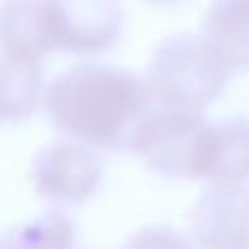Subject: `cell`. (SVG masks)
I'll use <instances>...</instances> for the list:
<instances>
[{"label": "cell", "instance_id": "obj_1", "mask_svg": "<svg viewBox=\"0 0 249 249\" xmlns=\"http://www.w3.org/2000/svg\"><path fill=\"white\" fill-rule=\"evenodd\" d=\"M149 83L107 64H77L59 72L44 92V109L57 129L83 144L129 146L149 112Z\"/></svg>", "mask_w": 249, "mask_h": 249}, {"label": "cell", "instance_id": "obj_2", "mask_svg": "<svg viewBox=\"0 0 249 249\" xmlns=\"http://www.w3.org/2000/svg\"><path fill=\"white\" fill-rule=\"evenodd\" d=\"M230 68L201 35L173 33L153 51L146 66V83L166 107L201 112L223 92Z\"/></svg>", "mask_w": 249, "mask_h": 249}, {"label": "cell", "instance_id": "obj_3", "mask_svg": "<svg viewBox=\"0 0 249 249\" xmlns=\"http://www.w3.org/2000/svg\"><path fill=\"white\" fill-rule=\"evenodd\" d=\"M208 121L201 112L160 105L149 109L131 136L142 162L168 177H197L201 171Z\"/></svg>", "mask_w": 249, "mask_h": 249}, {"label": "cell", "instance_id": "obj_4", "mask_svg": "<svg viewBox=\"0 0 249 249\" xmlns=\"http://www.w3.org/2000/svg\"><path fill=\"white\" fill-rule=\"evenodd\" d=\"M103 166L92 149L77 140H53L37 151L31 179L42 197L59 203H79L94 195Z\"/></svg>", "mask_w": 249, "mask_h": 249}, {"label": "cell", "instance_id": "obj_5", "mask_svg": "<svg viewBox=\"0 0 249 249\" xmlns=\"http://www.w3.org/2000/svg\"><path fill=\"white\" fill-rule=\"evenodd\" d=\"M199 249H249V186H208L190 210Z\"/></svg>", "mask_w": 249, "mask_h": 249}, {"label": "cell", "instance_id": "obj_6", "mask_svg": "<svg viewBox=\"0 0 249 249\" xmlns=\"http://www.w3.org/2000/svg\"><path fill=\"white\" fill-rule=\"evenodd\" d=\"M59 48L55 2H2L0 4V51L26 64H37Z\"/></svg>", "mask_w": 249, "mask_h": 249}, {"label": "cell", "instance_id": "obj_7", "mask_svg": "<svg viewBox=\"0 0 249 249\" xmlns=\"http://www.w3.org/2000/svg\"><path fill=\"white\" fill-rule=\"evenodd\" d=\"M249 177V116L232 114L208 123L199 179L234 186Z\"/></svg>", "mask_w": 249, "mask_h": 249}, {"label": "cell", "instance_id": "obj_8", "mask_svg": "<svg viewBox=\"0 0 249 249\" xmlns=\"http://www.w3.org/2000/svg\"><path fill=\"white\" fill-rule=\"evenodd\" d=\"M59 48L72 53H99L118 39L123 7L116 2H55Z\"/></svg>", "mask_w": 249, "mask_h": 249}, {"label": "cell", "instance_id": "obj_9", "mask_svg": "<svg viewBox=\"0 0 249 249\" xmlns=\"http://www.w3.org/2000/svg\"><path fill=\"white\" fill-rule=\"evenodd\" d=\"M201 37L230 70L249 68V2L210 4L201 20Z\"/></svg>", "mask_w": 249, "mask_h": 249}, {"label": "cell", "instance_id": "obj_10", "mask_svg": "<svg viewBox=\"0 0 249 249\" xmlns=\"http://www.w3.org/2000/svg\"><path fill=\"white\" fill-rule=\"evenodd\" d=\"M42 96V70L37 64L0 55V121L31 116Z\"/></svg>", "mask_w": 249, "mask_h": 249}, {"label": "cell", "instance_id": "obj_11", "mask_svg": "<svg viewBox=\"0 0 249 249\" xmlns=\"http://www.w3.org/2000/svg\"><path fill=\"white\" fill-rule=\"evenodd\" d=\"M74 223L66 212L44 210L35 219L13 225L0 236V249H72Z\"/></svg>", "mask_w": 249, "mask_h": 249}, {"label": "cell", "instance_id": "obj_12", "mask_svg": "<svg viewBox=\"0 0 249 249\" xmlns=\"http://www.w3.org/2000/svg\"><path fill=\"white\" fill-rule=\"evenodd\" d=\"M124 249H193L188 241L171 225H144L124 241Z\"/></svg>", "mask_w": 249, "mask_h": 249}]
</instances>
